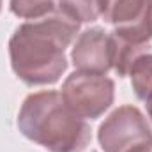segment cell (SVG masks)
I'll return each mask as SVG.
<instances>
[{"instance_id":"3","label":"cell","mask_w":152,"mask_h":152,"mask_svg":"<svg viewBox=\"0 0 152 152\" xmlns=\"http://www.w3.org/2000/svg\"><path fill=\"white\" fill-rule=\"evenodd\" d=\"M115 83L104 75L76 71L62 85V99L81 118H97L113 104Z\"/></svg>"},{"instance_id":"4","label":"cell","mask_w":152,"mask_h":152,"mask_svg":"<svg viewBox=\"0 0 152 152\" xmlns=\"http://www.w3.org/2000/svg\"><path fill=\"white\" fill-rule=\"evenodd\" d=\"M97 138L104 152H131L151 145L152 131L143 113L136 106L126 104L101 124Z\"/></svg>"},{"instance_id":"5","label":"cell","mask_w":152,"mask_h":152,"mask_svg":"<svg viewBox=\"0 0 152 152\" xmlns=\"http://www.w3.org/2000/svg\"><path fill=\"white\" fill-rule=\"evenodd\" d=\"M103 18L112 23L118 39L149 48L152 39V0H104Z\"/></svg>"},{"instance_id":"9","label":"cell","mask_w":152,"mask_h":152,"mask_svg":"<svg viewBox=\"0 0 152 152\" xmlns=\"http://www.w3.org/2000/svg\"><path fill=\"white\" fill-rule=\"evenodd\" d=\"M57 0H11V11L18 18L39 20L53 12Z\"/></svg>"},{"instance_id":"6","label":"cell","mask_w":152,"mask_h":152,"mask_svg":"<svg viewBox=\"0 0 152 152\" xmlns=\"http://www.w3.org/2000/svg\"><path fill=\"white\" fill-rule=\"evenodd\" d=\"M73 64L78 71L104 75L113 67L112 34L103 28H88L76 39L71 51Z\"/></svg>"},{"instance_id":"11","label":"cell","mask_w":152,"mask_h":152,"mask_svg":"<svg viewBox=\"0 0 152 152\" xmlns=\"http://www.w3.org/2000/svg\"><path fill=\"white\" fill-rule=\"evenodd\" d=\"M147 110H149V117H151V120H152V97L147 101Z\"/></svg>"},{"instance_id":"2","label":"cell","mask_w":152,"mask_h":152,"mask_svg":"<svg viewBox=\"0 0 152 152\" xmlns=\"http://www.w3.org/2000/svg\"><path fill=\"white\" fill-rule=\"evenodd\" d=\"M18 127L50 152H83L90 143L88 124L55 90L30 94L18 113Z\"/></svg>"},{"instance_id":"12","label":"cell","mask_w":152,"mask_h":152,"mask_svg":"<svg viewBox=\"0 0 152 152\" xmlns=\"http://www.w3.org/2000/svg\"><path fill=\"white\" fill-rule=\"evenodd\" d=\"M0 7H2V0H0Z\"/></svg>"},{"instance_id":"8","label":"cell","mask_w":152,"mask_h":152,"mask_svg":"<svg viewBox=\"0 0 152 152\" xmlns=\"http://www.w3.org/2000/svg\"><path fill=\"white\" fill-rule=\"evenodd\" d=\"M129 76H131V83H133V90H134L136 97L147 103L152 97V55L151 53H143L133 62V66L129 69Z\"/></svg>"},{"instance_id":"10","label":"cell","mask_w":152,"mask_h":152,"mask_svg":"<svg viewBox=\"0 0 152 152\" xmlns=\"http://www.w3.org/2000/svg\"><path fill=\"white\" fill-rule=\"evenodd\" d=\"M131 152H152V143L151 145H143V147H138V149H134V151Z\"/></svg>"},{"instance_id":"7","label":"cell","mask_w":152,"mask_h":152,"mask_svg":"<svg viewBox=\"0 0 152 152\" xmlns=\"http://www.w3.org/2000/svg\"><path fill=\"white\" fill-rule=\"evenodd\" d=\"M57 5L64 18L78 25L96 21L104 11V0H57Z\"/></svg>"},{"instance_id":"1","label":"cell","mask_w":152,"mask_h":152,"mask_svg":"<svg viewBox=\"0 0 152 152\" xmlns=\"http://www.w3.org/2000/svg\"><path fill=\"white\" fill-rule=\"evenodd\" d=\"M80 25L60 16L34 20L16 28L9 41L11 66L27 85H51L67 69L66 48Z\"/></svg>"}]
</instances>
